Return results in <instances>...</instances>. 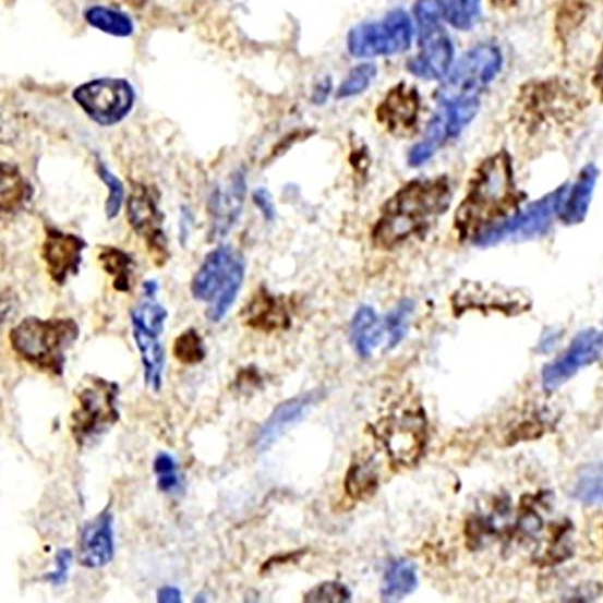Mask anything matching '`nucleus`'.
Listing matches in <instances>:
<instances>
[{
  "instance_id": "f257e3e1",
  "label": "nucleus",
  "mask_w": 603,
  "mask_h": 603,
  "mask_svg": "<svg viewBox=\"0 0 603 603\" xmlns=\"http://www.w3.org/2000/svg\"><path fill=\"white\" fill-rule=\"evenodd\" d=\"M450 200L445 177L411 181L386 202L373 230L375 244L394 248L424 231L429 222L449 208Z\"/></svg>"
},
{
  "instance_id": "f03ea898",
  "label": "nucleus",
  "mask_w": 603,
  "mask_h": 603,
  "mask_svg": "<svg viewBox=\"0 0 603 603\" xmlns=\"http://www.w3.org/2000/svg\"><path fill=\"white\" fill-rule=\"evenodd\" d=\"M517 201L518 190L510 157L498 153L478 167L468 195L458 208L455 224L461 234L472 238L485 226L506 218Z\"/></svg>"
},
{
  "instance_id": "7ed1b4c3",
  "label": "nucleus",
  "mask_w": 603,
  "mask_h": 603,
  "mask_svg": "<svg viewBox=\"0 0 603 603\" xmlns=\"http://www.w3.org/2000/svg\"><path fill=\"white\" fill-rule=\"evenodd\" d=\"M80 327L72 317L28 316L11 329L10 345L31 366L61 377L67 352L79 339Z\"/></svg>"
},
{
  "instance_id": "20e7f679",
  "label": "nucleus",
  "mask_w": 603,
  "mask_h": 603,
  "mask_svg": "<svg viewBox=\"0 0 603 603\" xmlns=\"http://www.w3.org/2000/svg\"><path fill=\"white\" fill-rule=\"evenodd\" d=\"M245 258L231 245H220L204 258L191 281L193 299L209 304L206 316L218 324L229 313L243 287Z\"/></svg>"
},
{
  "instance_id": "39448f33",
  "label": "nucleus",
  "mask_w": 603,
  "mask_h": 603,
  "mask_svg": "<svg viewBox=\"0 0 603 603\" xmlns=\"http://www.w3.org/2000/svg\"><path fill=\"white\" fill-rule=\"evenodd\" d=\"M120 386L100 377H89L79 386L70 429L79 447H85L116 426L120 420Z\"/></svg>"
},
{
  "instance_id": "423d86ee",
  "label": "nucleus",
  "mask_w": 603,
  "mask_h": 603,
  "mask_svg": "<svg viewBox=\"0 0 603 603\" xmlns=\"http://www.w3.org/2000/svg\"><path fill=\"white\" fill-rule=\"evenodd\" d=\"M568 184L557 188L547 196L515 214L487 225L472 237L477 246L487 248L507 241V239H531L543 236L550 230L554 215L559 212Z\"/></svg>"
},
{
  "instance_id": "0eeeda50",
  "label": "nucleus",
  "mask_w": 603,
  "mask_h": 603,
  "mask_svg": "<svg viewBox=\"0 0 603 603\" xmlns=\"http://www.w3.org/2000/svg\"><path fill=\"white\" fill-rule=\"evenodd\" d=\"M411 17L402 9L391 11L379 22L359 25L348 36L352 56L371 57L402 53L411 48L413 39Z\"/></svg>"
},
{
  "instance_id": "6e6552de",
  "label": "nucleus",
  "mask_w": 603,
  "mask_h": 603,
  "mask_svg": "<svg viewBox=\"0 0 603 603\" xmlns=\"http://www.w3.org/2000/svg\"><path fill=\"white\" fill-rule=\"evenodd\" d=\"M73 99L99 126H116L129 117L135 91L128 80L101 77L77 86Z\"/></svg>"
},
{
  "instance_id": "1a4fd4ad",
  "label": "nucleus",
  "mask_w": 603,
  "mask_h": 603,
  "mask_svg": "<svg viewBox=\"0 0 603 603\" xmlns=\"http://www.w3.org/2000/svg\"><path fill=\"white\" fill-rule=\"evenodd\" d=\"M504 57L495 45L484 44L466 53L439 89V100L477 95L493 82L503 68Z\"/></svg>"
},
{
  "instance_id": "9d476101",
  "label": "nucleus",
  "mask_w": 603,
  "mask_h": 603,
  "mask_svg": "<svg viewBox=\"0 0 603 603\" xmlns=\"http://www.w3.org/2000/svg\"><path fill=\"white\" fill-rule=\"evenodd\" d=\"M129 221L144 242L158 267L169 260L168 238L164 230L165 215L158 206L157 192L144 184L133 188L128 204Z\"/></svg>"
},
{
  "instance_id": "9b49d317",
  "label": "nucleus",
  "mask_w": 603,
  "mask_h": 603,
  "mask_svg": "<svg viewBox=\"0 0 603 603\" xmlns=\"http://www.w3.org/2000/svg\"><path fill=\"white\" fill-rule=\"evenodd\" d=\"M426 429L423 413L403 411L384 419L377 426V436L395 462L409 466L415 463L425 449Z\"/></svg>"
},
{
  "instance_id": "f8f14e48",
  "label": "nucleus",
  "mask_w": 603,
  "mask_h": 603,
  "mask_svg": "<svg viewBox=\"0 0 603 603\" xmlns=\"http://www.w3.org/2000/svg\"><path fill=\"white\" fill-rule=\"evenodd\" d=\"M603 351V333L596 328L580 331L564 351L542 370V388L552 394L559 390L582 369L593 365L600 360Z\"/></svg>"
},
{
  "instance_id": "ddd939ff",
  "label": "nucleus",
  "mask_w": 603,
  "mask_h": 603,
  "mask_svg": "<svg viewBox=\"0 0 603 603\" xmlns=\"http://www.w3.org/2000/svg\"><path fill=\"white\" fill-rule=\"evenodd\" d=\"M420 53L409 62V71L418 77L438 80L446 76L454 59V45L441 21L421 22Z\"/></svg>"
},
{
  "instance_id": "4468645a",
  "label": "nucleus",
  "mask_w": 603,
  "mask_h": 603,
  "mask_svg": "<svg viewBox=\"0 0 603 603\" xmlns=\"http://www.w3.org/2000/svg\"><path fill=\"white\" fill-rule=\"evenodd\" d=\"M86 248L87 243L82 237L48 227L45 230L41 257L51 279L64 286L68 279L76 276Z\"/></svg>"
},
{
  "instance_id": "2eb2a0df",
  "label": "nucleus",
  "mask_w": 603,
  "mask_h": 603,
  "mask_svg": "<svg viewBox=\"0 0 603 603\" xmlns=\"http://www.w3.org/2000/svg\"><path fill=\"white\" fill-rule=\"evenodd\" d=\"M246 178L243 170H236L226 183L216 186L208 201L210 239L229 234L241 218L246 195Z\"/></svg>"
},
{
  "instance_id": "dca6fc26",
  "label": "nucleus",
  "mask_w": 603,
  "mask_h": 603,
  "mask_svg": "<svg viewBox=\"0 0 603 603\" xmlns=\"http://www.w3.org/2000/svg\"><path fill=\"white\" fill-rule=\"evenodd\" d=\"M116 555L113 516L109 506L93 520L86 522L79 542L80 565L97 570L106 567Z\"/></svg>"
},
{
  "instance_id": "f3484780",
  "label": "nucleus",
  "mask_w": 603,
  "mask_h": 603,
  "mask_svg": "<svg viewBox=\"0 0 603 603\" xmlns=\"http://www.w3.org/2000/svg\"><path fill=\"white\" fill-rule=\"evenodd\" d=\"M323 393L315 390L291 398V400L277 407L276 411L270 414L263 429L258 432L255 442L257 450L264 451L275 445L288 430L300 423L309 414L312 407L321 401Z\"/></svg>"
},
{
  "instance_id": "a211bd4d",
  "label": "nucleus",
  "mask_w": 603,
  "mask_h": 603,
  "mask_svg": "<svg viewBox=\"0 0 603 603\" xmlns=\"http://www.w3.org/2000/svg\"><path fill=\"white\" fill-rule=\"evenodd\" d=\"M419 111L417 91L400 85L384 99L378 109V118L393 133L405 135L415 128Z\"/></svg>"
},
{
  "instance_id": "6ab92c4d",
  "label": "nucleus",
  "mask_w": 603,
  "mask_h": 603,
  "mask_svg": "<svg viewBox=\"0 0 603 603\" xmlns=\"http://www.w3.org/2000/svg\"><path fill=\"white\" fill-rule=\"evenodd\" d=\"M599 177L598 167L589 164L580 169L575 184L567 185L559 212H557L565 225L576 226L586 221Z\"/></svg>"
},
{
  "instance_id": "aec40b11",
  "label": "nucleus",
  "mask_w": 603,
  "mask_h": 603,
  "mask_svg": "<svg viewBox=\"0 0 603 603\" xmlns=\"http://www.w3.org/2000/svg\"><path fill=\"white\" fill-rule=\"evenodd\" d=\"M245 325L260 331H276L290 323L287 304L267 290H260L243 311Z\"/></svg>"
},
{
  "instance_id": "412c9836",
  "label": "nucleus",
  "mask_w": 603,
  "mask_h": 603,
  "mask_svg": "<svg viewBox=\"0 0 603 603\" xmlns=\"http://www.w3.org/2000/svg\"><path fill=\"white\" fill-rule=\"evenodd\" d=\"M383 339H386L384 321H381L372 306L362 305L351 323V340L358 354L362 358H371Z\"/></svg>"
},
{
  "instance_id": "4be33fe9",
  "label": "nucleus",
  "mask_w": 603,
  "mask_h": 603,
  "mask_svg": "<svg viewBox=\"0 0 603 603\" xmlns=\"http://www.w3.org/2000/svg\"><path fill=\"white\" fill-rule=\"evenodd\" d=\"M418 587L417 567L408 560L395 562L383 579L382 598L396 602L411 595Z\"/></svg>"
},
{
  "instance_id": "5701e85b",
  "label": "nucleus",
  "mask_w": 603,
  "mask_h": 603,
  "mask_svg": "<svg viewBox=\"0 0 603 603\" xmlns=\"http://www.w3.org/2000/svg\"><path fill=\"white\" fill-rule=\"evenodd\" d=\"M33 186L15 166L2 164V212L13 214L24 208L33 197Z\"/></svg>"
},
{
  "instance_id": "b1692460",
  "label": "nucleus",
  "mask_w": 603,
  "mask_h": 603,
  "mask_svg": "<svg viewBox=\"0 0 603 603\" xmlns=\"http://www.w3.org/2000/svg\"><path fill=\"white\" fill-rule=\"evenodd\" d=\"M101 268L112 278V287L119 292H130L134 275L132 256L116 246H101L98 255Z\"/></svg>"
},
{
  "instance_id": "393cba45",
  "label": "nucleus",
  "mask_w": 603,
  "mask_h": 603,
  "mask_svg": "<svg viewBox=\"0 0 603 603\" xmlns=\"http://www.w3.org/2000/svg\"><path fill=\"white\" fill-rule=\"evenodd\" d=\"M571 496L586 506L603 505V463H587L578 470Z\"/></svg>"
},
{
  "instance_id": "a878e982",
  "label": "nucleus",
  "mask_w": 603,
  "mask_h": 603,
  "mask_svg": "<svg viewBox=\"0 0 603 603\" xmlns=\"http://www.w3.org/2000/svg\"><path fill=\"white\" fill-rule=\"evenodd\" d=\"M441 116L446 122L448 138H457L477 117L481 101L478 97H460L442 101Z\"/></svg>"
},
{
  "instance_id": "bb28decb",
  "label": "nucleus",
  "mask_w": 603,
  "mask_h": 603,
  "mask_svg": "<svg viewBox=\"0 0 603 603\" xmlns=\"http://www.w3.org/2000/svg\"><path fill=\"white\" fill-rule=\"evenodd\" d=\"M85 20L89 26L110 36L126 38L134 33V24L130 15L116 9L96 5L85 11Z\"/></svg>"
},
{
  "instance_id": "cd10ccee",
  "label": "nucleus",
  "mask_w": 603,
  "mask_h": 603,
  "mask_svg": "<svg viewBox=\"0 0 603 603\" xmlns=\"http://www.w3.org/2000/svg\"><path fill=\"white\" fill-rule=\"evenodd\" d=\"M145 299L131 311L132 327L146 334L162 337L168 312L162 304L156 301V298Z\"/></svg>"
},
{
  "instance_id": "c85d7f7f",
  "label": "nucleus",
  "mask_w": 603,
  "mask_h": 603,
  "mask_svg": "<svg viewBox=\"0 0 603 603\" xmlns=\"http://www.w3.org/2000/svg\"><path fill=\"white\" fill-rule=\"evenodd\" d=\"M414 310L415 303L406 299L398 302L395 309L385 316L386 349H394L401 343L408 333Z\"/></svg>"
},
{
  "instance_id": "c756f323",
  "label": "nucleus",
  "mask_w": 603,
  "mask_h": 603,
  "mask_svg": "<svg viewBox=\"0 0 603 603\" xmlns=\"http://www.w3.org/2000/svg\"><path fill=\"white\" fill-rule=\"evenodd\" d=\"M173 357L185 366H196L206 360L207 347L196 328L190 327L176 338Z\"/></svg>"
},
{
  "instance_id": "7c9ffc66",
  "label": "nucleus",
  "mask_w": 603,
  "mask_h": 603,
  "mask_svg": "<svg viewBox=\"0 0 603 603\" xmlns=\"http://www.w3.org/2000/svg\"><path fill=\"white\" fill-rule=\"evenodd\" d=\"M481 0H439L443 19L461 31L471 29L480 17Z\"/></svg>"
},
{
  "instance_id": "2f4dec72",
  "label": "nucleus",
  "mask_w": 603,
  "mask_h": 603,
  "mask_svg": "<svg viewBox=\"0 0 603 603\" xmlns=\"http://www.w3.org/2000/svg\"><path fill=\"white\" fill-rule=\"evenodd\" d=\"M346 485L351 497L365 499L377 491L378 475L370 462L357 463L350 469Z\"/></svg>"
},
{
  "instance_id": "473e14b6",
  "label": "nucleus",
  "mask_w": 603,
  "mask_h": 603,
  "mask_svg": "<svg viewBox=\"0 0 603 603\" xmlns=\"http://www.w3.org/2000/svg\"><path fill=\"white\" fill-rule=\"evenodd\" d=\"M154 472L159 491L165 494L180 492L183 482H181L178 462L172 454L166 451L158 453L154 461Z\"/></svg>"
},
{
  "instance_id": "72a5a7b5",
  "label": "nucleus",
  "mask_w": 603,
  "mask_h": 603,
  "mask_svg": "<svg viewBox=\"0 0 603 603\" xmlns=\"http://www.w3.org/2000/svg\"><path fill=\"white\" fill-rule=\"evenodd\" d=\"M96 170L99 179L104 181L109 192L106 201L107 219L113 220L118 218L124 198L122 181L99 159L96 164Z\"/></svg>"
},
{
  "instance_id": "f704fd0d",
  "label": "nucleus",
  "mask_w": 603,
  "mask_h": 603,
  "mask_svg": "<svg viewBox=\"0 0 603 603\" xmlns=\"http://www.w3.org/2000/svg\"><path fill=\"white\" fill-rule=\"evenodd\" d=\"M375 75H377V68L373 64L365 63L355 67L339 86L337 97L349 98L365 93Z\"/></svg>"
},
{
  "instance_id": "c9c22d12",
  "label": "nucleus",
  "mask_w": 603,
  "mask_h": 603,
  "mask_svg": "<svg viewBox=\"0 0 603 603\" xmlns=\"http://www.w3.org/2000/svg\"><path fill=\"white\" fill-rule=\"evenodd\" d=\"M350 590L338 582H326L313 588L304 596L305 602H349Z\"/></svg>"
},
{
  "instance_id": "e433bc0d",
  "label": "nucleus",
  "mask_w": 603,
  "mask_h": 603,
  "mask_svg": "<svg viewBox=\"0 0 603 603\" xmlns=\"http://www.w3.org/2000/svg\"><path fill=\"white\" fill-rule=\"evenodd\" d=\"M56 571L45 575V580L55 587L63 586L70 576L73 564V553L71 550L63 548L56 553Z\"/></svg>"
},
{
  "instance_id": "4c0bfd02",
  "label": "nucleus",
  "mask_w": 603,
  "mask_h": 603,
  "mask_svg": "<svg viewBox=\"0 0 603 603\" xmlns=\"http://www.w3.org/2000/svg\"><path fill=\"white\" fill-rule=\"evenodd\" d=\"M438 149L439 145L437 143L424 136V140L419 142L409 153V164L412 167L423 166Z\"/></svg>"
},
{
  "instance_id": "58836bf2",
  "label": "nucleus",
  "mask_w": 603,
  "mask_h": 603,
  "mask_svg": "<svg viewBox=\"0 0 603 603\" xmlns=\"http://www.w3.org/2000/svg\"><path fill=\"white\" fill-rule=\"evenodd\" d=\"M253 200L255 206L258 208L261 214L264 215L265 220L272 222L276 219L277 210L275 203H273L270 193L264 188H260L253 193Z\"/></svg>"
},
{
  "instance_id": "ea45409f",
  "label": "nucleus",
  "mask_w": 603,
  "mask_h": 603,
  "mask_svg": "<svg viewBox=\"0 0 603 603\" xmlns=\"http://www.w3.org/2000/svg\"><path fill=\"white\" fill-rule=\"evenodd\" d=\"M183 601V594L177 587H162L157 591V602L161 603H180Z\"/></svg>"
},
{
  "instance_id": "a19ab883",
  "label": "nucleus",
  "mask_w": 603,
  "mask_h": 603,
  "mask_svg": "<svg viewBox=\"0 0 603 603\" xmlns=\"http://www.w3.org/2000/svg\"><path fill=\"white\" fill-rule=\"evenodd\" d=\"M328 93H329V84L326 85L325 83H323L321 86H318L316 88V93L314 96L315 104L317 105L324 104L325 99L328 96Z\"/></svg>"
},
{
  "instance_id": "79ce46f5",
  "label": "nucleus",
  "mask_w": 603,
  "mask_h": 603,
  "mask_svg": "<svg viewBox=\"0 0 603 603\" xmlns=\"http://www.w3.org/2000/svg\"><path fill=\"white\" fill-rule=\"evenodd\" d=\"M158 292V284L155 280H147L144 284L145 298H156Z\"/></svg>"
},
{
  "instance_id": "37998d69",
  "label": "nucleus",
  "mask_w": 603,
  "mask_h": 603,
  "mask_svg": "<svg viewBox=\"0 0 603 603\" xmlns=\"http://www.w3.org/2000/svg\"><path fill=\"white\" fill-rule=\"evenodd\" d=\"M596 83H598V85L600 86V88L602 89V93H603V53H602V57H601L599 65H598Z\"/></svg>"
}]
</instances>
